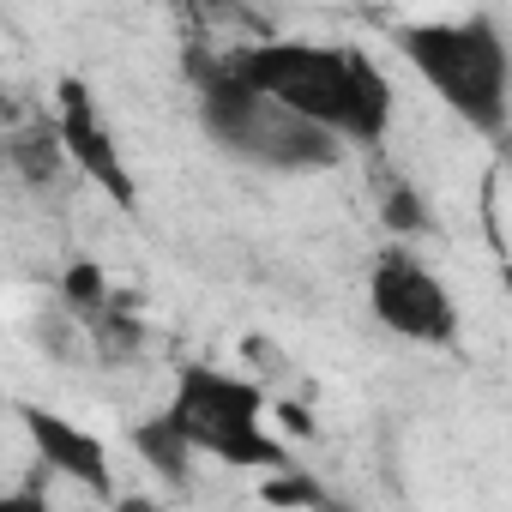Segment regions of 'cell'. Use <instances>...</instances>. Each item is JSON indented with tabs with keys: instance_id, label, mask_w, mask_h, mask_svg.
<instances>
[{
	"instance_id": "cell-10",
	"label": "cell",
	"mask_w": 512,
	"mask_h": 512,
	"mask_svg": "<svg viewBox=\"0 0 512 512\" xmlns=\"http://www.w3.org/2000/svg\"><path fill=\"white\" fill-rule=\"evenodd\" d=\"M260 494H266L272 506H320V512L332 506V500H326V488H320L308 470H278V476H272Z\"/></svg>"
},
{
	"instance_id": "cell-12",
	"label": "cell",
	"mask_w": 512,
	"mask_h": 512,
	"mask_svg": "<svg viewBox=\"0 0 512 512\" xmlns=\"http://www.w3.org/2000/svg\"><path fill=\"white\" fill-rule=\"evenodd\" d=\"M386 217H392V223H398V229H422V211H416V199H410V193H404V187H398V193H392V199H386Z\"/></svg>"
},
{
	"instance_id": "cell-15",
	"label": "cell",
	"mask_w": 512,
	"mask_h": 512,
	"mask_svg": "<svg viewBox=\"0 0 512 512\" xmlns=\"http://www.w3.org/2000/svg\"><path fill=\"white\" fill-rule=\"evenodd\" d=\"M506 284H512V266H506Z\"/></svg>"
},
{
	"instance_id": "cell-2",
	"label": "cell",
	"mask_w": 512,
	"mask_h": 512,
	"mask_svg": "<svg viewBox=\"0 0 512 512\" xmlns=\"http://www.w3.org/2000/svg\"><path fill=\"white\" fill-rule=\"evenodd\" d=\"M187 73L199 79V127L229 157H241L253 169H278V175H314V169L338 163V133L290 115L266 91H253L235 73V55H223V61L187 55Z\"/></svg>"
},
{
	"instance_id": "cell-11",
	"label": "cell",
	"mask_w": 512,
	"mask_h": 512,
	"mask_svg": "<svg viewBox=\"0 0 512 512\" xmlns=\"http://www.w3.org/2000/svg\"><path fill=\"white\" fill-rule=\"evenodd\" d=\"M67 302H73L79 314H91V320H97V314H103V302H109L103 272H97V266H73V272H67Z\"/></svg>"
},
{
	"instance_id": "cell-5",
	"label": "cell",
	"mask_w": 512,
	"mask_h": 512,
	"mask_svg": "<svg viewBox=\"0 0 512 512\" xmlns=\"http://www.w3.org/2000/svg\"><path fill=\"white\" fill-rule=\"evenodd\" d=\"M368 308L386 332L410 338V344H452L458 338V308L452 290L410 253H386L368 272Z\"/></svg>"
},
{
	"instance_id": "cell-3",
	"label": "cell",
	"mask_w": 512,
	"mask_h": 512,
	"mask_svg": "<svg viewBox=\"0 0 512 512\" xmlns=\"http://www.w3.org/2000/svg\"><path fill=\"white\" fill-rule=\"evenodd\" d=\"M404 61L422 73V85L476 133L500 139L512 115V55L488 19H434L398 31Z\"/></svg>"
},
{
	"instance_id": "cell-6",
	"label": "cell",
	"mask_w": 512,
	"mask_h": 512,
	"mask_svg": "<svg viewBox=\"0 0 512 512\" xmlns=\"http://www.w3.org/2000/svg\"><path fill=\"white\" fill-rule=\"evenodd\" d=\"M61 115H55V127H61V145H67V157L121 205V211H133L139 199H133V175H127V163H121V151H115V139H109V127H103V115H97V103L85 97V85L79 79H61Z\"/></svg>"
},
{
	"instance_id": "cell-13",
	"label": "cell",
	"mask_w": 512,
	"mask_h": 512,
	"mask_svg": "<svg viewBox=\"0 0 512 512\" xmlns=\"http://www.w3.org/2000/svg\"><path fill=\"white\" fill-rule=\"evenodd\" d=\"M0 512H49V500L37 488H13L7 500H0Z\"/></svg>"
},
{
	"instance_id": "cell-1",
	"label": "cell",
	"mask_w": 512,
	"mask_h": 512,
	"mask_svg": "<svg viewBox=\"0 0 512 512\" xmlns=\"http://www.w3.org/2000/svg\"><path fill=\"white\" fill-rule=\"evenodd\" d=\"M235 73L266 91L272 103H284L290 115L338 133V139H356V145H374L386 139V121H392V85L386 73L362 55V49H320V43H260V49H241L235 55Z\"/></svg>"
},
{
	"instance_id": "cell-9",
	"label": "cell",
	"mask_w": 512,
	"mask_h": 512,
	"mask_svg": "<svg viewBox=\"0 0 512 512\" xmlns=\"http://www.w3.org/2000/svg\"><path fill=\"white\" fill-rule=\"evenodd\" d=\"M133 446H139V458L163 476V482H181L187 470H193V440L175 428V416L163 410V416H151V422H139L133 428Z\"/></svg>"
},
{
	"instance_id": "cell-14",
	"label": "cell",
	"mask_w": 512,
	"mask_h": 512,
	"mask_svg": "<svg viewBox=\"0 0 512 512\" xmlns=\"http://www.w3.org/2000/svg\"><path fill=\"white\" fill-rule=\"evenodd\" d=\"M115 512H163V506H157L151 494H121V500H115Z\"/></svg>"
},
{
	"instance_id": "cell-4",
	"label": "cell",
	"mask_w": 512,
	"mask_h": 512,
	"mask_svg": "<svg viewBox=\"0 0 512 512\" xmlns=\"http://www.w3.org/2000/svg\"><path fill=\"white\" fill-rule=\"evenodd\" d=\"M260 386H247L223 368H187L175 398H169V416L175 428L193 440V452H211L217 464H235V470H290V452L260 428Z\"/></svg>"
},
{
	"instance_id": "cell-8",
	"label": "cell",
	"mask_w": 512,
	"mask_h": 512,
	"mask_svg": "<svg viewBox=\"0 0 512 512\" xmlns=\"http://www.w3.org/2000/svg\"><path fill=\"white\" fill-rule=\"evenodd\" d=\"M13 169L31 181V187H49L67 163V145H61V127L55 121H31V127H13V145H7Z\"/></svg>"
},
{
	"instance_id": "cell-7",
	"label": "cell",
	"mask_w": 512,
	"mask_h": 512,
	"mask_svg": "<svg viewBox=\"0 0 512 512\" xmlns=\"http://www.w3.org/2000/svg\"><path fill=\"white\" fill-rule=\"evenodd\" d=\"M19 422L31 428V446L55 476H67V482H79V488H91L103 500L115 494V470H109V452H103L97 434H85L79 422H67V416H55L43 404H19Z\"/></svg>"
}]
</instances>
